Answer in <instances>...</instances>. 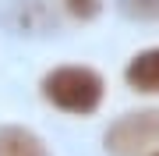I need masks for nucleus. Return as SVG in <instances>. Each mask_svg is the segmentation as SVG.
Masks as SVG:
<instances>
[{"label":"nucleus","instance_id":"obj_6","mask_svg":"<svg viewBox=\"0 0 159 156\" xmlns=\"http://www.w3.org/2000/svg\"><path fill=\"white\" fill-rule=\"evenodd\" d=\"M117 4L134 21H159V0H117Z\"/></svg>","mask_w":159,"mask_h":156},{"label":"nucleus","instance_id":"obj_1","mask_svg":"<svg viewBox=\"0 0 159 156\" xmlns=\"http://www.w3.org/2000/svg\"><path fill=\"white\" fill-rule=\"evenodd\" d=\"M43 96L60 114L89 117L106 99V78L89 64H57L43 75Z\"/></svg>","mask_w":159,"mask_h":156},{"label":"nucleus","instance_id":"obj_2","mask_svg":"<svg viewBox=\"0 0 159 156\" xmlns=\"http://www.w3.org/2000/svg\"><path fill=\"white\" fill-rule=\"evenodd\" d=\"M159 145V106L127 110L102 131V149L110 156H148Z\"/></svg>","mask_w":159,"mask_h":156},{"label":"nucleus","instance_id":"obj_5","mask_svg":"<svg viewBox=\"0 0 159 156\" xmlns=\"http://www.w3.org/2000/svg\"><path fill=\"white\" fill-rule=\"evenodd\" d=\"M0 156H50V149L32 128L0 124Z\"/></svg>","mask_w":159,"mask_h":156},{"label":"nucleus","instance_id":"obj_4","mask_svg":"<svg viewBox=\"0 0 159 156\" xmlns=\"http://www.w3.org/2000/svg\"><path fill=\"white\" fill-rule=\"evenodd\" d=\"M124 82L142 96H159V46L138 50L124 68Z\"/></svg>","mask_w":159,"mask_h":156},{"label":"nucleus","instance_id":"obj_3","mask_svg":"<svg viewBox=\"0 0 159 156\" xmlns=\"http://www.w3.org/2000/svg\"><path fill=\"white\" fill-rule=\"evenodd\" d=\"M0 25L21 35H46L57 29V11L50 0H4L0 4Z\"/></svg>","mask_w":159,"mask_h":156},{"label":"nucleus","instance_id":"obj_7","mask_svg":"<svg viewBox=\"0 0 159 156\" xmlns=\"http://www.w3.org/2000/svg\"><path fill=\"white\" fill-rule=\"evenodd\" d=\"M64 11H67L74 21H92V18H99L102 11V0H60Z\"/></svg>","mask_w":159,"mask_h":156},{"label":"nucleus","instance_id":"obj_8","mask_svg":"<svg viewBox=\"0 0 159 156\" xmlns=\"http://www.w3.org/2000/svg\"><path fill=\"white\" fill-rule=\"evenodd\" d=\"M148 156H159V149H152V153H148Z\"/></svg>","mask_w":159,"mask_h":156}]
</instances>
